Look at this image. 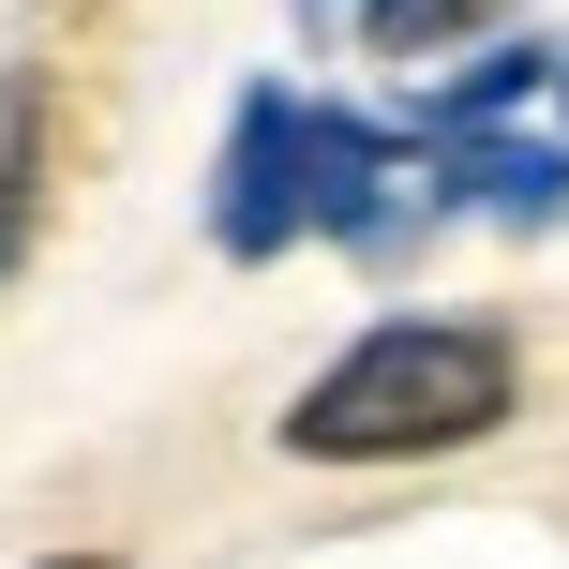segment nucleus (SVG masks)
I'll list each match as a JSON object with an SVG mask.
<instances>
[{"label": "nucleus", "instance_id": "obj_2", "mask_svg": "<svg viewBox=\"0 0 569 569\" xmlns=\"http://www.w3.org/2000/svg\"><path fill=\"white\" fill-rule=\"evenodd\" d=\"M210 240H226L240 270L300 240V90H240V120H226V180H210Z\"/></svg>", "mask_w": 569, "mask_h": 569}, {"label": "nucleus", "instance_id": "obj_4", "mask_svg": "<svg viewBox=\"0 0 569 569\" xmlns=\"http://www.w3.org/2000/svg\"><path fill=\"white\" fill-rule=\"evenodd\" d=\"M30 240H46V90L0 76V284L30 270Z\"/></svg>", "mask_w": 569, "mask_h": 569}, {"label": "nucleus", "instance_id": "obj_5", "mask_svg": "<svg viewBox=\"0 0 569 569\" xmlns=\"http://www.w3.org/2000/svg\"><path fill=\"white\" fill-rule=\"evenodd\" d=\"M540 76H555L540 46H480V60H465V76H450V90L420 106V136H480V120H510V106H525Z\"/></svg>", "mask_w": 569, "mask_h": 569}, {"label": "nucleus", "instance_id": "obj_3", "mask_svg": "<svg viewBox=\"0 0 569 569\" xmlns=\"http://www.w3.org/2000/svg\"><path fill=\"white\" fill-rule=\"evenodd\" d=\"M435 166H450L465 196L495 210V226H555V210H569V150H540V136H495V120H480V136H435Z\"/></svg>", "mask_w": 569, "mask_h": 569}, {"label": "nucleus", "instance_id": "obj_6", "mask_svg": "<svg viewBox=\"0 0 569 569\" xmlns=\"http://www.w3.org/2000/svg\"><path fill=\"white\" fill-rule=\"evenodd\" d=\"M360 30H375V60H420L465 30V0H360Z\"/></svg>", "mask_w": 569, "mask_h": 569}, {"label": "nucleus", "instance_id": "obj_1", "mask_svg": "<svg viewBox=\"0 0 569 569\" xmlns=\"http://www.w3.org/2000/svg\"><path fill=\"white\" fill-rule=\"evenodd\" d=\"M510 390H525V345L495 315H375L284 405V450L300 465H435V450L510 435Z\"/></svg>", "mask_w": 569, "mask_h": 569}, {"label": "nucleus", "instance_id": "obj_9", "mask_svg": "<svg viewBox=\"0 0 569 569\" xmlns=\"http://www.w3.org/2000/svg\"><path fill=\"white\" fill-rule=\"evenodd\" d=\"M555 76H569V60H555Z\"/></svg>", "mask_w": 569, "mask_h": 569}, {"label": "nucleus", "instance_id": "obj_8", "mask_svg": "<svg viewBox=\"0 0 569 569\" xmlns=\"http://www.w3.org/2000/svg\"><path fill=\"white\" fill-rule=\"evenodd\" d=\"M300 16H330V0H300Z\"/></svg>", "mask_w": 569, "mask_h": 569}, {"label": "nucleus", "instance_id": "obj_7", "mask_svg": "<svg viewBox=\"0 0 569 569\" xmlns=\"http://www.w3.org/2000/svg\"><path fill=\"white\" fill-rule=\"evenodd\" d=\"M46 569H136V555H46Z\"/></svg>", "mask_w": 569, "mask_h": 569}]
</instances>
